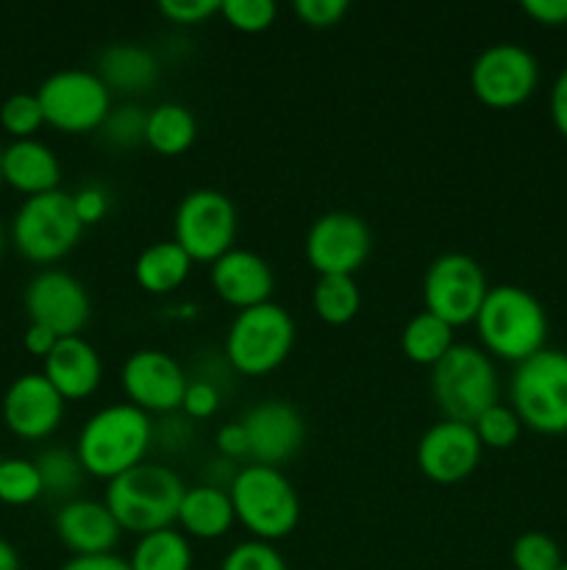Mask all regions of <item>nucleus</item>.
Masks as SVG:
<instances>
[{
  "label": "nucleus",
  "instance_id": "nucleus-1",
  "mask_svg": "<svg viewBox=\"0 0 567 570\" xmlns=\"http://www.w3.org/2000/svg\"><path fill=\"white\" fill-rule=\"evenodd\" d=\"M150 445H153L150 415L122 401V404L103 406L83 423L76 440V454L87 476L111 482L131 468L142 465Z\"/></svg>",
  "mask_w": 567,
  "mask_h": 570
},
{
  "label": "nucleus",
  "instance_id": "nucleus-2",
  "mask_svg": "<svg viewBox=\"0 0 567 570\" xmlns=\"http://www.w3.org/2000/svg\"><path fill=\"white\" fill-rule=\"evenodd\" d=\"M476 332L489 356L520 365L539 354L548 340V315L539 298L517 284L489 287L476 315Z\"/></svg>",
  "mask_w": 567,
  "mask_h": 570
},
{
  "label": "nucleus",
  "instance_id": "nucleus-3",
  "mask_svg": "<svg viewBox=\"0 0 567 570\" xmlns=\"http://www.w3.org/2000/svg\"><path fill=\"white\" fill-rule=\"evenodd\" d=\"M183 493L187 488L172 468L145 460L142 465L111 479L103 504L117 518L122 532L142 538L159 529H172Z\"/></svg>",
  "mask_w": 567,
  "mask_h": 570
},
{
  "label": "nucleus",
  "instance_id": "nucleus-4",
  "mask_svg": "<svg viewBox=\"0 0 567 570\" xmlns=\"http://www.w3.org/2000/svg\"><path fill=\"white\" fill-rule=\"evenodd\" d=\"M233 515L253 534V540L276 543L289 538L300 521V499L284 471L248 462L239 468L231 488Z\"/></svg>",
  "mask_w": 567,
  "mask_h": 570
},
{
  "label": "nucleus",
  "instance_id": "nucleus-5",
  "mask_svg": "<svg viewBox=\"0 0 567 570\" xmlns=\"http://www.w3.org/2000/svg\"><path fill=\"white\" fill-rule=\"evenodd\" d=\"M431 393L448 421L472 423L500 401L493 356L478 345L454 343V348L431 367Z\"/></svg>",
  "mask_w": 567,
  "mask_h": 570
},
{
  "label": "nucleus",
  "instance_id": "nucleus-6",
  "mask_svg": "<svg viewBox=\"0 0 567 570\" xmlns=\"http://www.w3.org/2000/svg\"><path fill=\"white\" fill-rule=\"evenodd\" d=\"M509 401L523 426L537 434H567V354L543 348L515 365Z\"/></svg>",
  "mask_w": 567,
  "mask_h": 570
},
{
  "label": "nucleus",
  "instance_id": "nucleus-7",
  "mask_svg": "<svg viewBox=\"0 0 567 570\" xmlns=\"http://www.w3.org/2000/svg\"><path fill=\"white\" fill-rule=\"evenodd\" d=\"M295 345V321L281 304L250 306L237 312L226 332V360L242 376L272 373Z\"/></svg>",
  "mask_w": 567,
  "mask_h": 570
},
{
  "label": "nucleus",
  "instance_id": "nucleus-8",
  "mask_svg": "<svg viewBox=\"0 0 567 570\" xmlns=\"http://www.w3.org/2000/svg\"><path fill=\"white\" fill-rule=\"evenodd\" d=\"M83 226L72 206V195L64 189L33 195L22 200L11 220V243L37 265H53L64 259L81 239Z\"/></svg>",
  "mask_w": 567,
  "mask_h": 570
},
{
  "label": "nucleus",
  "instance_id": "nucleus-9",
  "mask_svg": "<svg viewBox=\"0 0 567 570\" xmlns=\"http://www.w3.org/2000/svg\"><path fill=\"white\" fill-rule=\"evenodd\" d=\"M39 106L44 122L64 134L100 131L111 111V92L94 70L67 67L39 83Z\"/></svg>",
  "mask_w": 567,
  "mask_h": 570
},
{
  "label": "nucleus",
  "instance_id": "nucleus-10",
  "mask_svg": "<svg viewBox=\"0 0 567 570\" xmlns=\"http://www.w3.org/2000/svg\"><path fill=\"white\" fill-rule=\"evenodd\" d=\"M172 228H176V243L187 250L189 259L211 265L237 243V206L220 189H192L178 204Z\"/></svg>",
  "mask_w": 567,
  "mask_h": 570
},
{
  "label": "nucleus",
  "instance_id": "nucleus-11",
  "mask_svg": "<svg viewBox=\"0 0 567 570\" xmlns=\"http://www.w3.org/2000/svg\"><path fill=\"white\" fill-rule=\"evenodd\" d=\"M489 293L487 273L472 256L448 250L428 265L422 278V301L426 312L445 321L448 326L476 323L478 309Z\"/></svg>",
  "mask_w": 567,
  "mask_h": 570
},
{
  "label": "nucleus",
  "instance_id": "nucleus-12",
  "mask_svg": "<svg viewBox=\"0 0 567 570\" xmlns=\"http://www.w3.org/2000/svg\"><path fill=\"white\" fill-rule=\"evenodd\" d=\"M539 83V65L528 48L517 42H495L476 56L470 67V89L489 109H515L526 104Z\"/></svg>",
  "mask_w": 567,
  "mask_h": 570
},
{
  "label": "nucleus",
  "instance_id": "nucleus-13",
  "mask_svg": "<svg viewBox=\"0 0 567 570\" xmlns=\"http://www.w3.org/2000/svg\"><path fill=\"white\" fill-rule=\"evenodd\" d=\"M304 250L317 276H354L372 250L370 226L354 212H326L306 232Z\"/></svg>",
  "mask_w": 567,
  "mask_h": 570
},
{
  "label": "nucleus",
  "instance_id": "nucleus-14",
  "mask_svg": "<svg viewBox=\"0 0 567 570\" xmlns=\"http://www.w3.org/2000/svg\"><path fill=\"white\" fill-rule=\"evenodd\" d=\"M26 312L31 323L50 328L56 337H78L92 315V301L72 273L48 267L28 282Z\"/></svg>",
  "mask_w": 567,
  "mask_h": 570
},
{
  "label": "nucleus",
  "instance_id": "nucleus-15",
  "mask_svg": "<svg viewBox=\"0 0 567 570\" xmlns=\"http://www.w3.org/2000/svg\"><path fill=\"white\" fill-rule=\"evenodd\" d=\"M120 384L128 395V404L139 406L148 415H170L181 410L189 379L172 354L159 348H139L122 362Z\"/></svg>",
  "mask_w": 567,
  "mask_h": 570
},
{
  "label": "nucleus",
  "instance_id": "nucleus-16",
  "mask_svg": "<svg viewBox=\"0 0 567 570\" xmlns=\"http://www.w3.org/2000/svg\"><path fill=\"white\" fill-rule=\"evenodd\" d=\"M484 445L472 423H459L442 417L428 426L417 440V468L426 479L437 484H456L478 468Z\"/></svg>",
  "mask_w": 567,
  "mask_h": 570
},
{
  "label": "nucleus",
  "instance_id": "nucleus-17",
  "mask_svg": "<svg viewBox=\"0 0 567 570\" xmlns=\"http://www.w3.org/2000/svg\"><path fill=\"white\" fill-rule=\"evenodd\" d=\"M248 434V460L278 468L292 460L306 440V421L289 401L267 399L250 406L239 421Z\"/></svg>",
  "mask_w": 567,
  "mask_h": 570
},
{
  "label": "nucleus",
  "instance_id": "nucleus-18",
  "mask_svg": "<svg viewBox=\"0 0 567 570\" xmlns=\"http://www.w3.org/2000/svg\"><path fill=\"white\" fill-rule=\"evenodd\" d=\"M64 404L44 373H22L3 395V423L20 440H44L61 426Z\"/></svg>",
  "mask_w": 567,
  "mask_h": 570
},
{
  "label": "nucleus",
  "instance_id": "nucleus-19",
  "mask_svg": "<svg viewBox=\"0 0 567 570\" xmlns=\"http://www.w3.org/2000/svg\"><path fill=\"white\" fill-rule=\"evenodd\" d=\"M53 527L61 543L76 557L115 554V546L120 543L122 534L109 507L94 499H72L61 504L53 518Z\"/></svg>",
  "mask_w": 567,
  "mask_h": 570
},
{
  "label": "nucleus",
  "instance_id": "nucleus-20",
  "mask_svg": "<svg viewBox=\"0 0 567 570\" xmlns=\"http://www.w3.org/2000/svg\"><path fill=\"white\" fill-rule=\"evenodd\" d=\"M209 278L215 293L226 304L237 306L239 312L267 304L272 298V289H276V276H272V267L267 265V259H261L259 254L248 248H237V245L217 262H211Z\"/></svg>",
  "mask_w": 567,
  "mask_h": 570
},
{
  "label": "nucleus",
  "instance_id": "nucleus-21",
  "mask_svg": "<svg viewBox=\"0 0 567 570\" xmlns=\"http://www.w3.org/2000/svg\"><path fill=\"white\" fill-rule=\"evenodd\" d=\"M42 373L64 401L89 399L100 387L103 362L89 340L61 337L56 348L42 360Z\"/></svg>",
  "mask_w": 567,
  "mask_h": 570
},
{
  "label": "nucleus",
  "instance_id": "nucleus-22",
  "mask_svg": "<svg viewBox=\"0 0 567 570\" xmlns=\"http://www.w3.org/2000/svg\"><path fill=\"white\" fill-rule=\"evenodd\" d=\"M3 181L14 187L17 193L42 195L59 189L61 165L53 148H48L39 139H14L3 148Z\"/></svg>",
  "mask_w": 567,
  "mask_h": 570
},
{
  "label": "nucleus",
  "instance_id": "nucleus-23",
  "mask_svg": "<svg viewBox=\"0 0 567 570\" xmlns=\"http://www.w3.org/2000/svg\"><path fill=\"white\" fill-rule=\"evenodd\" d=\"M178 527L187 538L195 540H217L228 534V529L237 523L233 515L231 495L226 488L215 484H198L187 488L181 507H178Z\"/></svg>",
  "mask_w": 567,
  "mask_h": 570
},
{
  "label": "nucleus",
  "instance_id": "nucleus-24",
  "mask_svg": "<svg viewBox=\"0 0 567 570\" xmlns=\"http://www.w3.org/2000/svg\"><path fill=\"white\" fill-rule=\"evenodd\" d=\"M94 72L109 87V92L142 95L159 81V59L142 45L117 42L98 56Z\"/></svg>",
  "mask_w": 567,
  "mask_h": 570
},
{
  "label": "nucleus",
  "instance_id": "nucleus-25",
  "mask_svg": "<svg viewBox=\"0 0 567 570\" xmlns=\"http://www.w3.org/2000/svg\"><path fill=\"white\" fill-rule=\"evenodd\" d=\"M192 271V259L176 239L153 243L137 256L133 265V278L139 287L150 295H167L181 287Z\"/></svg>",
  "mask_w": 567,
  "mask_h": 570
},
{
  "label": "nucleus",
  "instance_id": "nucleus-26",
  "mask_svg": "<svg viewBox=\"0 0 567 570\" xmlns=\"http://www.w3.org/2000/svg\"><path fill=\"white\" fill-rule=\"evenodd\" d=\"M198 137V120L192 111L176 100H165L148 109V126H145V145L159 156L187 154Z\"/></svg>",
  "mask_w": 567,
  "mask_h": 570
},
{
  "label": "nucleus",
  "instance_id": "nucleus-27",
  "mask_svg": "<svg viewBox=\"0 0 567 570\" xmlns=\"http://www.w3.org/2000/svg\"><path fill=\"white\" fill-rule=\"evenodd\" d=\"M400 348L406 360L415 365L434 367L450 348H454V326L434 317L431 312H417L400 332Z\"/></svg>",
  "mask_w": 567,
  "mask_h": 570
},
{
  "label": "nucleus",
  "instance_id": "nucleus-28",
  "mask_svg": "<svg viewBox=\"0 0 567 570\" xmlns=\"http://www.w3.org/2000/svg\"><path fill=\"white\" fill-rule=\"evenodd\" d=\"M131 570H192V546L178 529L142 534L128 557Z\"/></svg>",
  "mask_w": 567,
  "mask_h": 570
},
{
  "label": "nucleus",
  "instance_id": "nucleus-29",
  "mask_svg": "<svg viewBox=\"0 0 567 570\" xmlns=\"http://www.w3.org/2000/svg\"><path fill=\"white\" fill-rule=\"evenodd\" d=\"M311 306L322 323L345 326L354 321L361 306L359 284L354 282V276H320L311 293Z\"/></svg>",
  "mask_w": 567,
  "mask_h": 570
},
{
  "label": "nucleus",
  "instance_id": "nucleus-30",
  "mask_svg": "<svg viewBox=\"0 0 567 570\" xmlns=\"http://www.w3.org/2000/svg\"><path fill=\"white\" fill-rule=\"evenodd\" d=\"M33 462H37L39 476H42L44 495L61 501V504L78 499V490H81L83 479H87V471H83L76 449H48Z\"/></svg>",
  "mask_w": 567,
  "mask_h": 570
},
{
  "label": "nucleus",
  "instance_id": "nucleus-31",
  "mask_svg": "<svg viewBox=\"0 0 567 570\" xmlns=\"http://www.w3.org/2000/svg\"><path fill=\"white\" fill-rule=\"evenodd\" d=\"M42 495L44 488L37 462L22 460V456L0 460V504L28 507Z\"/></svg>",
  "mask_w": 567,
  "mask_h": 570
},
{
  "label": "nucleus",
  "instance_id": "nucleus-32",
  "mask_svg": "<svg viewBox=\"0 0 567 570\" xmlns=\"http://www.w3.org/2000/svg\"><path fill=\"white\" fill-rule=\"evenodd\" d=\"M472 429H476V434H478V440H481L484 449L504 451V449H511V445L520 440L523 423L511 406L500 404L498 401V404L489 406L487 412H481V415L472 421Z\"/></svg>",
  "mask_w": 567,
  "mask_h": 570
},
{
  "label": "nucleus",
  "instance_id": "nucleus-33",
  "mask_svg": "<svg viewBox=\"0 0 567 570\" xmlns=\"http://www.w3.org/2000/svg\"><path fill=\"white\" fill-rule=\"evenodd\" d=\"M145 126H148V109L139 104H120L111 106L100 134L115 148H137L139 142H145Z\"/></svg>",
  "mask_w": 567,
  "mask_h": 570
},
{
  "label": "nucleus",
  "instance_id": "nucleus-34",
  "mask_svg": "<svg viewBox=\"0 0 567 570\" xmlns=\"http://www.w3.org/2000/svg\"><path fill=\"white\" fill-rule=\"evenodd\" d=\"M0 126L14 139H33V134L44 126L42 106L37 92H14L0 106Z\"/></svg>",
  "mask_w": 567,
  "mask_h": 570
},
{
  "label": "nucleus",
  "instance_id": "nucleus-35",
  "mask_svg": "<svg viewBox=\"0 0 567 570\" xmlns=\"http://www.w3.org/2000/svg\"><path fill=\"white\" fill-rule=\"evenodd\" d=\"M561 562V549L545 532H526L511 546L515 570H559Z\"/></svg>",
  "mask_w": 567,
  "mask_h": 570
},
{
  "label": "nucleus",
  "instance_id": "nucleus-36",
  "mask_svg": "<svg viewBox=\"0 0 567 570\" xmlns=\"http://www.w3.org/2000/svg\"><path fill=\"white\" fill-rule=\"evenodd\" d=\"M222 20L242 33H261L276 22L278 6L272 0H222Z\"/></svg>",
  "mask_w": 567,
  "mask_h": 570
},
{
  "label": "nucleus",
  "instance_id": "nucleus-37",
  "mask_svg": "<svg viewBox=\"0 0 567 570\" xmlns=\"http://www.w3.org/2000/svg\"><path fill=\"white\" fill-rule=\"evenodd\" d=\"M220 570H289L281 551L265 540H245L233 546L222 560Z\"/></svg>",
  "mask_w": 567,
  "mask_h": 570
},
{
  "label": "nucleus",
  "instance_id": "nucleus-38",
  "mask_svg": "<svg viewBox=\"0 0 567 570\" xmlns=\"http://www.w3.org/2000/svg\"><path fill=\"white\" fill-rule=\"evenodd\" d=\"M220 6L222 0H161L159 11L176 26H200L209 17L220 14Z\"/></svg>",
  "mask_w": 567,
  "mask_h": 570
},
{
  "label": "nucleus",
  "instance_id": "nucleus-39",
  "mask_svg": "<svg viewBox=\"0 0 567 570\" xmlns=\"http://www.w3.org/2000/svg\"><path fill=\"white\" fill-rule=\"evenodd\" d=\"M295 14L309 28H331L348 14V0H295Z\"/></svg>",
  "mask_w": 567,
  "mask_h": 570
},
{
  "label": "nucleus",
  "instance_id": "nucleus-40",
  "mask_svg": "<svg viewBox=\"0 0 567 570\" xmlns=\"http://www.w3.org/2000/svg\"><path fill=\"white\" fill-rule=\"evenodd\" d=\"M220 410V393L211 382L206 379H192L183 390V401H181V412L192 421H206L215 412Z\"/></svg>",
  "mask_w": 567,
  "mask_h": 570
},
{
  "label": "nucleus",
  "instance_id": "nucleus-41",
  "mask_svg": "<svg viewBox=\"0 0 567 570\" xmlns=\"http://www.w3.org/2000/svg\"><path fill=\"white\" fill-rule=\"evenodd\" d=\"M72 195V206H76V215L81 220V226H94V223L103 220L109 215V195L98 184H87V187L76 189Z\"/></svg>",
  "mask_w": 567,
  "mask_h": 570
},
{
  "label": "nucleus",
  "instance_id": "nucleus-42",
  "mask_svg": "<svg viewBox=\"0 0 567 570\" xmlns=\"http://www.w3.org/2000/svg\"><path fill=\"white\" fill-rule=\"evenodd\" d=\"M215 445H217V451L222 454V460H228V462L245 460V456L250 454L248 434H245V426L239 421L226 423V426L217 429Z\"/></svg>",
  "mask_w": 567,
  "mask_h": 570
},
{
  "label": "nucleus",
  "instance_id": "nucleus-43",
  "mask_svg": "<svg viewBox=\"0 0 567 570\" xmlns=\"http://www.w3.org/2000/svg\"><path fill=\"white\" fill-rule=\"evenodd\" d=\"M520 9L539 26H567V0H523Z\"/></svg>",
  "mask_w": 567,
  "mask_h": 570
},
{
  "label": "nucleus",
  "instance_id": "nucleus-44",
  "mask_svg": "<svg viewBox=\"0 0 567 570\" xmlns=\"http://www.w3.org/2000/svg\"><path fill=\"white\" fill-rule=\"evenodd\" d=\"M550 120H554L556 131L567 139V65L561 67L554 89H550Z\"/></svg>",
  "mask_w": 567,
  "mask_h": 570
},
{
  "label": "nucleus",
  "instance_id": "nucleus-45",
  "mask_svg": "<svg viewBox=\"0 0 567 570\" xmlns=\"http://www.w3.org/2000/svg\"><path fill=\"white\" fill-rule=\"evenodd\" d=\"M61 570H131L128 560L117 554H94V557H72Z\"/></svg>",
  "mask_w": 567,
  "mask_h": 570
},
{
  "label": "nucleus",
  "instance_id": "nucleus-46",
  "mask_svg": "<svg viewBox=\"0 0 567 570\" xmlns=\"http://www.w3.org/2000/svg\"><path fill=\"white\" fill-rule=\"evenodd\" d=\"M59 340L61 337H56V334L50 332V328L31 323V326L26 328V340H22V343H26L28 354H33V356H39V360H44V356H48L50 351L56 348V343H59Z\"/></svg>",
  "mask_w": 567,
  "mask_h": 570
},
{
  "label": "nucleus",
  "instance_id": "nucleus-47",
  "mask_svg": "<svg viewBox=\"0 0 567 570\" xmlns=\"http://www.w3.org/2000/svg\"><path fill=\"white\" fill-rule=\"evenodd\" d=\"M0 570H20V554L9 540L0 538Z\"/></svg>",
  "mask_w": 567,
  "mask_h": 570
},
{
  "label": "nucleus",
  "instance_id": "nucleus-48",
  "mask_svg": "<svg viewBox=\"0 0 567 570\" xmlns=\"http://www.w3.org/2000/svg\"><path fill=\"white\" fill-rule=\"evenodd\" d=\"M6 248V232H3V223H0V254H3Z\"/></svg>",
  "mask_w": 567,
  "mask_h": 570
},
{
  "label": "nucleus",
  "instance_id": "nucleus-49",
  "mask_svg": "<svg viewBox=\"0 0 567 570\" xmlns=\"http://www.w3.org/2000/svg\"><path fill=\"white\" fill-rule=\"evenodd\" d=\"M0 170H3V145H0ZM0 181H3V173H0Z\"/></svg>",
  "mask_w": 567,
  "mask_h": 570
},
{
  "label": "nucleus",
  "instance_id": "nucleus-50",
  "mask_svg": "<svg viewBox=\"0 0 567 570\" xmlns=\"http://www.w3.org/2000/svg\"><path fill=\"white\" fill-rule=\"evenodd\" d=\"M559 570H567V562H561V568Z\"/></svg>",
  "mask_w": 567,
  "mask_h": 570
}]
</instances>
